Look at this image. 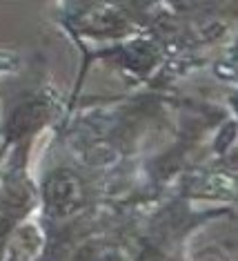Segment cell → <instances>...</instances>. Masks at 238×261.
Segmentation results:
<instances>
[{
  "instance_id": "7a4b0ae2",
  "label": "cell",
  "mask_w": 238,
  "mask_h": 261,
  "mask_svg": "<svg viewBox=\"0 0 238 261\" xmlns=\"http://www.w3.org/2000/svg\"><path fill=\"white\" fill-rule=\"evenodd\" d=\"M45 114H47V108L43 103H38V100H36V103H27V105H22V108H18L16 114L11 116V121H9L11 139H18V136L32 132L34 127H38L40 123H43Z\"/></svg>"
},
{
  "instance_id": "6da1fadb",
  "label": "cell",
  "mask_w": 238,
  "mask_h": 261,
  "mask_svg": "<svg viewBox=\"0 0 238 261\" xmlns=\"http://www.w3.org/2000/svg\"><path fill=\"white\" fill-rule=\"evenodd\" d=\"M80 197H82L80 183L71 174L53 176L49 181V186H47V199H49L53 210H58V212L74 210V207L80 203Z\"/></svg>"
}]
</instances>
